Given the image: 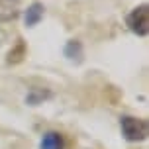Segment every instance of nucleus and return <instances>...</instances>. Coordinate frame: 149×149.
Here are the masks:
<instances>
[{"mask_svg": "<svg viewBox=\"0 0 149 149\" xmlns=\"http://www.w3.org/2000/svg\"><path fill=\"white\" fill-rule=\"evenodd\" d=\"M43 12H45L43 4H41V2H33V4L26 10V14H24V22H26V26H28V28L37 26V24L43 20Z\"/></svg>", "mask_w": 149, "mask_h": 149, "instance_id": "3", "label": "nucleus"}, {"mask_svg": "<svg viewBox=\"0 0 149 149\" xmlns=\"http://www.w3.org/2000/svg\"><path fill=\"white\" fill-rule=\"evenodd\" d=\"M39 147H41V149H65L63 135H61L59 132H47V134L41 137Z\"/></svg>", "mask_w": 149, "mask_h": 149, "instance_id": "4", "label": "nucleus"}, {"mask_svg": "<svg viewBox=\"0 0 149 149\" xmlns=\"http://www.w3.org/2000/svg\"><path fill=\"white\" fill-rule=\"evenodd\" d=\"M127 28L134 31L135 36H147L149 31V6L147 4H139L135 6L126 18Z\"/></svg>", "mask_w": 149, "mask_h": 149, "instance_id": "2", "label": "nucleus"}, {"mask_svg": "<svg viewBox=\"0 0 149 149\" xmlns=\"http://www.w3.org/2000/svg\"><path fill=\"white\" fill-rule=\"evenodd\" d=\"M65 57L71 59V61L81 63L82 61V45H81V41H77V39L67 41V45H65Z\"/></svg>", "mask_w": 149, "mask_h": 149, "instance_id": "5", "label": "nucleus"}, {"mask_svg": "<svg viewBox=\"0 0 149 149\" xmlns=\"http://www.w3.org/2000/svg\"><path fill=\"white\" fill-rule=\"evenodd\" d=\"M120 126H122V134L127 141H145L149 135V126L143 118H134V116H124L120 120Z\"/></svg>", "mask_w": 149, "mask_h": 149, "instance_id": "1", "label": "nucleus"}, {"mask_svg": "<svg viewBox=\"0 0 149 149\" xmlns=\"http://www.w3.org/2000/svg\"><path fill=\"white\" fill-rule=\"evenodd\" d=\"M24 53H26V45L20 39V43L16 45V49H12V51L8 53V63H20L24 59Z\"/></svg>", "mask_w": 149, "mask_h": 149, "instance_id": "6", "label": "nucleus"}]
</instances>
